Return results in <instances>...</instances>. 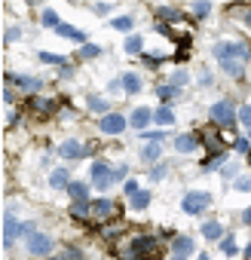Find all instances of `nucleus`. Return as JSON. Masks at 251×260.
Masks as SVG:
<instances>
[{
	"mask_svg": "<svg viewBox=\"0 0 251 260\" xmlns=\"http://www.w3.org/2000/svg\"><path fill=\"white\" fill-rule=\"evenodd\" d=\"M202 236H205L208 242H214V239L224 236V227H221L218 220H208V223H202Z\"/></svg>",
	"mask_w": 251,
	"mask_h": 260,
	"instance_id": "obj_18",
	"label": "nucleus"
},
{
	"mask_svg": "<svg viewBox=\"0 0 251 260\" xmlns=\"http://www.w3.org/2000/svg\"><path fill=\"white\" fill-rule=\"evenodd\" d=\"M123 89L126 92H141V77L138 74H123Z\"/></svg>",
	"mask_w": 251,
	"mask_h": 260,
	"instance_id": "obj_22",
	"label": "nucleus"
},
{
	"mask_svg": "<svg viewBox=\"0 0 251 260\" xmlns=\"http://www.w3.org/2000/svg\"><path fill=\"white\" fill-rule=\"evenodd\" d=\"M37 58H40V61H46V64H59V67H62V64H67L64 58H59V55H52V52H40Z\"/></svg>",
	"mask_w": 251,
	"mask_h": 260,
	"instance_id": "obj_32",
	"label": "nucleus"
},
{
	"mask_svg": "<svg viewBox=\"0 0 251 260\" xmlns=\"http://www.w3.org/2000/svg\"><path fill=\"white\" fill-rule=\"evenodd\" d=\"M236 190H239V193H251V175L236 178Z\"/></svg>",
	"mask_w": 251,
	"mask_h": 260,
	"instance_id": "obj_34",
	"label": "nucleus"
},
{
	"mask_svg": "<svg viewBox=\"0 0 251 260\" xmlns=\"http://www.w3.org/2000/svg\"><path fill=\"white\" fill-rule=\"evenodd\" d=\"M150 119H153V113H150L147 107H138V110L132 113V126H135V129H147Z\"/></svg>",
	"mask_w": 251,
	"mask_h": 260,
	"instance_id": "obj_16",
	"label": "nucleus"
},
{
	"mask_svg": "<svg viewBox=\"0 0 251 260\" xmlns=\"http://www.w3.org/2000/svg\"><path fill=\"white\" fill-rule=\"evenodd\" d=\"M199 260H211V257H208V254H202V257H199Z\"/></svg>",
	"mask_w": 251,
	"mask_h": 260,
	"instance_id": "obj_52",
	"label": "nucleus"
},
{
	"mask_svg": "<svg viewBox=\"0 0 251 260\" xmlns=\"http://www.w3.org/2000/svg\"><path fill=\"white\" fill-rule=\"evenodd\" d=\"M150 199H153V196L147 193V190H138V193H135L129 202H132V208H135V211H144V208L150 205Z\"/></svg>",
	"mask_w": 251,
	"mask_h": 260,
	"instance_id": "obj_19",
	"label": "nucleus"
},
{
	"mask_svg": "<svg viewBox=\"0 0 251 260\" xmlns=\"http://www.w3.org/2000/svg\"><path fill=\"white\" fill-rule=\"evenodd\" d=\"M114 211H117L114 199H95V202H92V217L107 220V217H114Z\"/></svg>",
	"mask_w": 251,
	"mask_h": 260,
	"instance_id": "obj_10",
	"label": "nucleus"
},
{
	"mask_svg": "<svg viewBox=\"0 0 251 260\" xmlns=\"http://www.w3.org/2000/svg\"><path fill=\"white\" fill-rule=\"evenodd\" d=\"M199 83H202V86H211V74H208V71H202V74H199Z\"/></svg>",
	"mask_w": 251,
	"mask_h": 260,
	"instance_id": "obj_46",
	"label": "nucleus"
},
{
	"mask_svg": "<svg viewBox=\"0 0 251 260\" xmlns=\"http://www.w3.org/2000/svg\"><path fill=\"white\" fill-rule=\"evenodd\" d=\"M159 248V242L153 236H135L132 239V248L126 254V260H153V251Z\"/></svg>",
	"mask_w": 251,
	"mask_h": 260,
	"instance_id": "obj_2",
	"label": "nucleus"
},
{
	"mask_svg": "<svg viewBox=\"0 0 251 260\" xmlns=\"http://www.w3.org/2000/svg\"><path fill=\"white\" fill-rule=\"evenodd\" d=\"M111 28H117V31H129V28H132V15H120V19L111 22Z\"/></svg>",
	"mask_w": 251,
	"mask_h": 260,
	"instance_id": "obj_29",
	"label": "nucleus"
},
{
	"mask_svg": "<svg viewBox=\"0 0 251 260\" xmlns=\"http://www.w3.org/2000/svg\"><path fill=\"white\" fill-rule=\"evenodd\" d=\"M172 260H184V257H181V254H175V257H172Z\"/></svg>",
	"mask_w": 251,
	"mask_h": 260,
	"instance_id": "obj_51",
	"label": "nucleus"
},
{
	"mask_svg": "<svg viewBox=\"0 0 251 260\" xmlns=\"http://www.w3.org/2000/svg\"><path fill=\"white\" fill-rule=\"evenodd\" d=\"M86 150H83V144L80 141H74V138H67V141H62V147H59V156L62 159H80Z\"/></svg>",
	"mask_w": 251,
	"mask_h": 260,
	"instance_id": "obj_8",
	"label": "nucleus"
},
{
	"mask_svg": "<svg viewBox=\"0 0 251 260\" xmlns=\"http://www.w3.org/2000/svg\"><path fill=\"white\" fill-rule=\"evenodd\" d=\"M221 162H224V153H214L211 159H205L202 168H205V171H214V168H221Z\"/></svg>",
	"mask_w": 251,
	"mask_h": 260,
	"instance_id": "obj_31",
	"label": "nucleus"
},
{
	"mask_svg": "<svg viewBox=\"0 0 251 260\" xmlns=\"http://www.w3.org/2000/svg\"><path fill=\"white\" fill-rule=\"evenodd\" d=\"M205 144H208V150H214V153H224V150H221V135H218V132H208V135H205Z\"/></svg>",
	"mask_w": 251,
	"mask_h": 260,
	"instance_id": "obj_28",
	"label": "nucleus"
},
{
	"mask_svg": "<svg viewBox=\"0 0 251 260\" xmlns=\"http://www.w3.org/2000/svg\"><path fill=\"white\" fill-rule=\"evenodd\" d=\"M19 233H22V227H19V220H15L12 214H6L3 217V245L9 248L15 239H19Z\"/></svg>",
	"mask_w": 251,
	"mask_h": 260,
	"instance_id": "obj_9",
	"label": "nucleus"
},
{
	"mask_svg": "<svg viewBox=\"0 0 251 260\" xmlns=\"http://www.w3.org/2000/svg\"><path fill=\"white\" fill-rule=\"evenodd\" d=\"M141 49H144L141 37H138V34H129V37H126V52H129V55H138Z\"/></svg>",
	"mask_w": 251,
	"mask_h": 260,
	"instance_id": "obj_24",
	"label": "nucleus"
},
{
	"mask_svg": "<svg viewBox=\"0 0 251 260\" xmlns=\"http://www.w3.org/2000/svg\"><path fill=\"white\" fill-rule=\"evenodd\" d=\"M123 190H126V196H129V199H132V196L138 193V190H141V187H138V181H126V187H123Z\"/></svg>",
	"mask_w": 251,
	"mask_h": 260,
	"instance_id": "obj_41",
	"label": "nucleus"
},
{
	"mask_svg": "<svg viewBox=\"0 0 251 260\" xmlns=\"http://www.w3.org/2000/svg\"><path fill=\"white\" fill-rule=\"evenodd\" d=\"M92 184L98 190H107V187L114 184V171H111L107 162H92Z\"/></svg>",
	"mask_w": 251,
	"mask_h": 260,
	"instance_id": "obj_6",
	"label": "nucleus"
},
{
	"mask_svg": "<svg viewBox=\"0 0 251 260\" xmlns=\"http://www.w3.org/2000/svg\"><path fill=\"white\" fill-rule=\"evenodd\" d=\"M248 162H251V153H248Z\"/></svg>",
	"mask_w": 251,
	"mask_h": 260,
	"instance_id": "obj_53",
	"label": "nucleus"
},
{
	"mask_svg": "<svg viewBox=\"0 0 251 260\" xmlns=\"http://www.w3.org/2000/svg\"><path fill=\"white\" fill-rule=\"evenodd\" d=\"M242 15H245V22H248V25H251V6H248V9H245V12H242Z\"/></svg>",
	"mask_w": 251,
	"mask_h": 260,
	"instance_id": "obj_48",
	"label": "nucleus"
},
{
	"mask_svg": "<svg viewBox=\"0 0 251 260\" xmlns=\"http://www.w3.org/2000/svg\"><path fill=\"white\" fill-rule=\"evenodd\" d=\"M239 119L251 129V104H242V107H239Z\"/></svg>",
	"mask_w": 251,
	"mask_h": 260,
	"instance_id": "obj_36",
	"label": "nucleus"
},
{
	"mask_svg": "<svg viewBox=\"0 0 251 260\" xmlns=\"http://www.w3.org/2000/svg\"><path fill=\"white\" fill-rule=\"evenodd\" d=\"M43 25H46V28H59L62 22H59V15L52 12V9H46V12H43Z\"/></svg>",
	"mask_w": 251,
	"mask_h": 260,
	"instance_id": "obj_33",
	"label": "nucleus"
},
{
	"mask_svg": "<svg viewBox=\"0 0 251 260\" xmlns=\"http://www.w3.org/2000/svg\"><path fill=\"white\" fill-rule=\"evenodd\" d=\"M248 138H251V129H248Z\"/></svg>",
	"mask_w": 251,
	"mask_h": 260,
	"instance_id": "obj_54",
	"label": "nucleus"
},
{
	"mask_svg": "<svg viewBox=\"0 0 251 260\" xmlns=\"http://www.w3.org/2000/svg\"><path fill=\"white\" fill-rule=\"evenodd\" d=\"M126 171H129V168H126V165H117V168H114V181H120V178H126Z\"/></svg>",
	"mask_w": 251,
	"mask_h": 260,
	"instance_id": "obj_44",
	"label": "nucleus"
},
{
	"mask_svg": "<svg viewBox=\"0 0 251 260\" xmlns=\"http://www.w3.org/2000/svg\"><path fill=\"white\" fill-rule=\"evenodd\" d=\"M80 55H83V58H98V55H101V49H98L95 43H86V46L80 49Z\"/></svg>",
	"mask_w": 251,
	"mask_h": 260,
	"instance_id": "obj_30",
	"label": "nucleus"
},
{
	"mask_svg": "<svg viewBox=\"0 0 251 260\" xmlns=\"http://www.w3.org/2000/svg\"><path fill=\"white\" fill-rule=\"evenodd\" d=\"M141 156H144L147 162H153V159H159V156H163V141H150L144 150H141Z\"/></svg>",
	"mask_w": 251,
	"mask_h": 260,
	"instance_id": "obj_20",
	"label": "nucleus"
},
{
	"mask_svg": "<svg viewBox=\"0 0 251 260\" xmlns=\"http://www.w3.org/2000/svg\"><path fill=\"white\" fill-rule=\"evenodd\" d=\"M52 260H67V257H64V254H59V257H52Z\"/></svg>",
	"mask_w": 251,
	"mask_h": 260,
	"instance_id": "obj_50",
	"label": "nucleus"
},
{
	"mask_svg": "<svg viewBox=\"0 0 251 260\" xmlns=\"http://www.w3.org/2000/svg\"><path fill=\"white\" fill-rule=\"evenodd\" d=\"M221 251L233 257V254H236V239H224V242H221Z\"/></svg>",
	"mask_w": 251,
	"mask_h": 260,
	"instance_id": "obj_39",
	"label": "nucleus"
},
{
	"mask_svg": "<svg viewBox=\"0 0 251 260\" xmlns=\"http://www.w3.org/2000/svg\"><path fill=\"white\" fill-rule=\"evenodd\" d=\"M208 116H211L218 126H233V119H236L239 113L233 110V104H230V101H214L211 107H208Z\"/></svg>",
	"mask_w": 251,
	"mask_h": 260,
	"instance_id": "obj_4",
	"label": "nucleus"
},
{
	"mask_svg": "<svg viewBox=\"0 0 251 260\" xmlns=\"http://www.w3.org/2000/svg\"><path fill=\"white\" fill-rule=\"evenodd\" d=\"M67 193L74 196V202H86V193H89V187H86V184H70V187H67Z\"/></svg>",
	"mask_w": 251,
	"mask_h": 260,
	"instance_id": "obj_26",
	"label": "nucleus"
},
{
	"mask_svg": "<svg viewBox=\"0 0 251 260\" xmlns=\"http://www.w3.org/2000/svg\"><path fill=\"white\" fill-rule=\"evenodd\" d=\"M214 55H218V61H245L251 55V49L242 40H218L214 43Z\"/></svg>",
	"mask_w": 251,
	"mask_h": 260,
	"instance_id": "obj_1",
	"label": "nucleus"
},
{
	"mask_svg": "<svg viewBox=\"0 0 251 260\" xmlns=\"http://www.w3.org/2000/svg\"><path fill=\"white\" fill-rule=\"evenodd\" d=\"M86 107H89V110H95V113H104V116H107L111 104H107L101 95H86Z\"/></svg>",
	"mask_w": 251,
	"mask_h": 260,
	"instance_id": "obj_14",
	"label": "nucleus"
},
{
	"mask_svg": "<svg viewBox=\"0 0 251 260\" xmlns=\"http://www.w3.org/2000/svg\"><path fill=\"white\" fill-rule=\"evenodd\" d=\"M6 83H15V86H25L28 92H37V89H43V83H40V80H34V77H19V74H12V77H6Z\"/></svg>",
	"mask_w": 251,
	"mask_h": 260,
	"instance_id": "obj_13",
	"label": "nucleus"
},
{
	"mask_svg": "<svg viewBox=\"0 0 251 260\" xmlns=\"http://www.w3.org/2000/svg\"><path fill=\"white\" fill-rule=\"evenodd\" d=\"M172 248H175V254H181V257H187V254L193 251V239H187V236H175V242H172Z\"/></svg>",
	"mask_w": 251,
	"mask_h": 260,
	"instance_id": "obj_17",
	"label": "nucleus"
},
{
	"mask_svg": "<svg viewBox=\"0 0 251 260\" xmlns=\"http://www.w3.org/2000/svg\"><path fill=\"white\" fill-rule=\"evenodd\" d=\"M242 220H245L248 227H251V208H245V214H242Z\"/></svg>",
	"mask_w": 251,
	"mask_h": 260,
	"instance_id": "obj_47",
	"label": "nucleus"
},
{
	"mask_svg": "<svg viewBox=\"0 0 251 260\" xmlns=\"http://www.w3.org/2000/svg\"><path fill=\"white\" fill-rule=\"evenodd\" d=\"M19 37H22V31H19V28H9V31L3 34V43H15Z\"/></svg>",
	"mask_w": 251,
	"mask_h": 260,
	"instance_id": "obj_40",
	"label": "nucleus"
},
{
	"mask_svg": "<svg viewBox=\"0 0 251 260\" xmlns=\"http://www.w3.org/2000/svg\"><path fill=\"white\" fill-rule=\"evenodd\" d=\"M208 205H211L208 193H202V190H190V193H184V199H181V211L184 214H199Z\"/></svg>",
	"mask_w": 251,
	"mask_h": 260,
	"instance_id": "obj_3",
	"label": "nucleus"
},
{
	"mask_svg": "<svg viewBox=\"0 0 251 260\" xmlns=\"http://www.w3.org/2000/svg\"><path fill=\"white\" fill-rule=\"evenodd\" d=\"M70 214L80 217V220L89 217V214H92V202H89V199H86V202H74V205H70Z\"/></svg>",
	"mask_w": 251,
	"mask_h": 260,
	"instance_id": "obj_21",
	"label": "nucleus"
},
{
	"mask_svg": "<svg viewBox=\"0 0 251 260\" xmlns=\"http://www.w3.org/2000/svg\"><path fill=\"white\" fill-rule=\"evenodd\" d=\"M28 251H31L34 257H46V254L56 251V239L43 236V233H34V236H28Z\"/></svg>",
	"mask_w": 251,
	"mask_h": 260,
	"instance_id": "obj_5",
	"label": "nucleus"
},
{
	"mask_svg": "<svg viewBox=\"0 0 251 260\" xmlns=\"http://www.w3.org/2000/svg\"><path fill=\"white\" fill-rule=\"evenodd\" d=\"M56 34H59V37H67V40H77V43H83V40H86V34H83V31H77L74 25H64V22L56 28ZM83 46H86V43H83Z\"/></svg>",
	"mask_w": 251,
	"mask_h": 260,
	"instance_id": "obj_12",
	"label": "nucleus"
},
{
	"mask_svg": "<svg viewBox=\"0 0 251 260\" xmlns=\"http://www.w3.org/2000/svg\"><path fill=\"white\" fill-rule=\"evenodd\" d=\"M49 187H52V190H67V187H70V181H67V171H64V168L52 171V175H49Z\"/></svg>",
	"mask_w": 251,
	"mask_h": 260,
	"instance_id": "obj_15",
	"label": "nucleus"
},
{
	"mask_svg": "<svg viewBox=\"0 0 251 260\" xmlns=\"http://www.w3.org/2000/svg\"><path fill=\"white\" fill-rule=\"evenodd\" d=\"M190 9L202 19V15H208V12H211V3H190Z\"/></svg>",
	"mask_w": 251,
	"mask_h": 260,
	"instance_id": "obj_37",
	"label": "nucleus"
},
{
	"mask_svg": "<svg viewBox=\"0 0 251 260\" xmlns=\"http://www.w3.org/2000/svg\"><path fill=\"white\" fill-rule=\"evenodd\" d=\"M187 80H190L187 71H175V74H172V86H187Z\"/></svg>",
	"mask_w": 251,
	"mask_h": 260,
	"instance_id": "obj_38",
	"label": "nucleus"
},
{
	"mask_svg": "<svg viewBox=\"0 0 251 260\" xmlns=\"http://www.w3.org/2000/svg\"><path fill=\"white\" fill-rule=\"evenodd\" d=\"M126 129V119L120 116V113H107V116H101V132L104 135H120Z\"/></svg>",
	"mask_w": 251,
	"mask_h": 260,
	"instance_id": "obj_7",
	"label": "nucleus"
},
{
	"mask_svg": "<svg viewBox=\"0 0 251 260\" xmlns=\"http://www.w3.org/2000/svg\"><path fill=\"white\" fill-rule=\"evenodd\" d=\"M221 67H224V74H230V77H242V61H221Z\"/></svg>",
	"mask_w": 251,
	"mask_h": 260,
	"instance_id": "obj_27",
	"label": "nucleus"
},
{
	"mask_svg": "<svg viewBox=\"0 0 251 260\" xmlns=\"http://www.w3.org/2000/svg\"><path fill=\"white\" fill-rule=\"evenodd\" d=\"M150 178H153V181H159V178H166V165H156V168L150 171Z\"/></svg>",
	"mask_w": 251,
	"mask_h": 260,
	"instance_id": "obj_42",
	"label": "nucleus"
},
{
	"mask_svg": "<svg viewBox=\"0 0 251 260\" xmlns=\"http://www.w3.org/2000/svg\"><path fill=\"white\" fill-rule=\"evenodd\" d=\"M236 150H239V153H248V141H245V138H239V141H236Z\"/></svg>",
	"mask_w": 251,
	"mask_h": 260,
	"instance_id": "obj_45",
	"label": "nucleus"
},
{
	"mask_svg": "<svg viewBox=\"0 0 251 260\" xmlns=\"http://www.w3.org/2000/svg\"><path fill=\"white\" fill-rule=\"evenodd\" d=\"M196 147H199V138L196 135H178L175 138V150H181V153H193Z\"/></svg>",
	"mask_w": 251,
	"mask_h": 260,
	"instance_id": "obj_11",
	"label": "nucleus"
},
{
	"mask_svg": "<svg viewBox=\"0 0 251 260\" xmlns=\"http://www.w3.org/2000/svg\"><path fill=\"white\" fill-rule=\"evenodd\" d=\"M245 260H251V245H248V248H245Z\"/></svg>",
	"mask_w": 251,
	"mask_h": 260,
	"instance_id": "obj_49",
	"label": "nucleus"
},
{
	"mask_svg": "<svg viewBox=\"0 0 251 260\" xmlns=\"http://www.w3.org/2000/svg\"><path fill=\"white\" fill-rule=\"evenodd\" d=\"M31 110L49 113V110H56V101H49V98H34V101H31Z\"/></svg>",
	"mask_w": 251,
	"mask_h": 260,
	"instance_id": "obj_23",
	"label": "nucleus"
},
{
	"mask_svg": "<svg viewBox=\"0 0 251 260\" xmlns=\"http://www.w3.org/2000/svg\"><path fill=\"white\" fill-rule=\"evenodd\" d=\"M92 12L104 15V12H111V3H92Z\"/></svg>",
	"mask_w": 251,
	"mask_h": 260,
	"instance_id": "obj_43",
	"label": "nucleus"
},
{
	"mask_svg": "<svg viewBox=\"0 0 251 260\" xmlns=\"http://www.w3.org/2000/svg\"><path fill=\"white\" fill-rule=\"evenodd\" d=\"M153 119H156L159 126H172V123H175V113H172V107H159V110L153 113Z\"/></svg>",
	"mask_w": 251,
	"mask_h": 260,
	"instance_id": "obj_25",
	"label": "nucleus"
},
{
	"mask_svg": "<svg viewBox=\"0 0 251 260\" xmlns=\"http://www.w3.org/2000/svg\"><path fill=\"white\" fill-rule=\"evenodd\" d=\"M156 92H159V98H175V95H178V86H172V83H169V86H159Z\"/></svg>",
	"mask_w": 251,
	"mask_h": 260,
	"instance_id": "obj_35",
	"label": "nucleus"
}]
</instances>
